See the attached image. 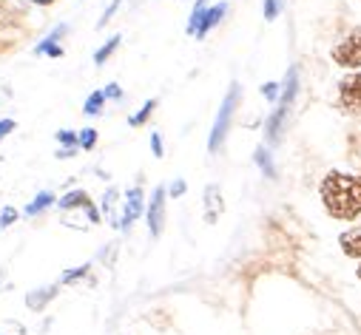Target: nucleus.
Segmentation results:
<instances>
[{
    "instance_id": "obj_1",
    "label": "nucleus",
    "mask_w": 361,
    "mask_h": 335,
    "mask_svg": "<svg viewBox=\"0 0 361 335\" xmlns=\"http://www.w3.org/2000/svg\"><path fill=\"white\" fill-rule=\"evenodd\" d=\"M319 202L333 222L361 219V174L327 171L319 182Z\"/></svg>"
},
{
    "instance_id": "obj_2",
    "label": "nucleus",
    "mask_w": 361,
    "mask_h": 335,
    "mask_svg": "<svg viewBox=\"0 0 361 335\" xmlns=\"http://www.w3.org/2000/svg\"><path fill=\"white\" fill-rule=\"evenodd\" d=\"M239 103H242V86H239V82H231V89H228V94H225L219 111H216L211 137H208V151H211V153H216V151L222 148V142H225V137H228V131H231V122H233V114H236Z\"/></svg>"
},
{
    "instance_id": "obj_3",
    "label": "nucleus",
    "mask_w": 361,
    "mask_h": 335,
    "mask_svg": "<svg viewBox=\"0 0 361 335\" xmlns=\"http://www.w3.org/2000/svg\"><path fill=\"white\" fill-rule=\"evenodd\" d=\"M330 60H333V65H338L344 71H358L361 68V26H353L347 34H341L333 43Z\"/></svg>"
},
{
    "instance_id": "obj_4",
    "label": "nucleus",
    "mask_w": 361,
    "mask_h": 335,
    "mask_svg": "<svg viewBox=\"0 0 361 335\" xmlns=\"http://www.w3.org/2000/svg\"><path fill=\"white\" fill-rule=\"evenodd\" d=\"M336 103L344 114H361V68L347 71L336 82Z\"/></svg>"
},
{
    "instance_id": "obj_5",
    "label": "nucleus",
    "mask_w": 361,
    "mask_h": 335,
    "mask_svg": "<svg viewBox=\"0 0 361 335\" xmlns=\"http://www.w3.org/2000/svg\"><path fill=\"white\" fill-rule=\"evenodd\" d=\"M54 205H57L63 213H68V210H85V216H88V222H92V225H100V219H103L100 208L94 205V199L88 196V191H82V188L63 194V196H60Z\"/></svg>"
},
{
    "instance_id": "obj_6",
    "label": "nucleus",
    "mask_w": 361,
    "mask_h": 335,
    "mask_svg": "<svg viewBox=\"0 0 361 335\" xmlns=\"http://www.w3.org/2000/svg\"><path fill=\"white\" fill-rule=\"evenodd\" d=\"M165 205H168V191L162 185H157L151 199L145 202V222H148V233L154 239H159L165 230Z\"/></svg>"
},
{
    "instance_id": "obj_7",
    "label": "nucleus",
    "mask_w": 361,
    "mask_h": 335,
    "mask_svg": "<svg viewBox=\"0 0 361 335\" xmlns=\"http://www.w3.org/2000/svg\"><path fill=\"white\" fill-rule=\"evenodd\" d=\"M145 213V194L140 185H134L128 194H126V202H123V213H120V230H128L140 216Z\"/></svg>"
},
{
    "instance_id": "obj_8",
    "label": "nucleus",
    "mask_w": 361,
    "mask_h": 335,
    "mask_svg": "<svg viewBox=\"0 0 361 335\" xmlns=\"http://www.w3.org/2000/svg\"><path fill=\"white\" fill-rule=\"evenodd\" d=\"M338 247L341 253L353 262H361V225H353L347 230L338 233Z\"/></svg>"
},
{
    "instance_id": "obj_9",
    "label": "nucleus",
    "mask_w": 361,
    "mask_h": 335,
    "mask_svg": "<svg viewBox=\"0 0 361 335\" xmlns=\"http://www.w3.org/2000/svg\"><path fill=\"white\" fill-rule=\"evenodd\" d=\"M225 12H228V4H225V0H219L216 6H208V9L202 12V18H200V26H197L194 37H197V40H205V37L211 34V29L219 26V20L225 18Z\"/></svg>"
},
{
    "instance_id": "obj_10",
    "label": "nucleus",
    "mask_w": 361,
    "mask_h": 335,
    "mask_svg": "<svg viewBox=\"0 0 361 335\" xmlns=\"http://www.w3.org/2000/svg\"><path fill=\"white\" fill-rule=\"evenodd\" d=\"M60 293V284H49V287H37V290H29L26 293V307L32 312H43Z\"/></svg>"
},
{
    "instance_id": "obj_11",
    "label": "nucleus",
    "mask_w": 361,
    "mask_h": 335,
    "mask_svg": "<svg viewBox=\"0 0 361 335\" xmlns=\"http://www.w3.org/2000/svg\"><path fill=\"white\" fill-rule=\"evenodd\" d=\"M222 208H225V202H222V191H219V185L211 182V185L205 188V222L214 225V222L219 219Z\"/></svg>"
},
{
    "instance_id": "obj_12",
    "label": "nucleus",
    "mask_w": 361,
    "mask_h": 335,
    "mask_svg": "<svg viewBox=\"0 0 361 335\" xmlns=\"http://www.w3.org/2000/svg\"><path fill=\"white\" fill-rule=\"evenodd\" d=\"M54 202H57V196H54L51 191H40V194L26 205V210H23V213H26V216H40V213H43V210H49Z\"/></svg>"
},
{
    "instance_id": "obj_13",
    "label": "nucleus",
    "mask_w": 361,
    "mask_h": 335,
    "mask_svg": "<svg viewBox=\"0 0 361 335\" xmlns=\"http://www.w3.org/2000/svg\"><path fill=\"white\" fill-rule=\"evenodd\" d=\"M253 162H256V168L267 177V179H276V168H274V156H270V151L264 148V145H259L256 148V153H253Z\"/></svg>"
},
{
    "instance_id": "obj_14",
    "label": "nucleus",
    "mask_w": 361,
    "mask_h": 335,
    "mask_svg": "<svg viewBox=\"0 0 361 335\" xmlns=\"http://www.w3.org/2000/svg\"><path fill=\"white\" fill-rule=\"evenodd\" d=\"M117 199H120V191L117 188H109L106 191V196H103V205H100V210L109 216V222L117 227L120 225V213H117Z\"/></svg>"
},
{
    "instance_id": "obj_15",
    "label": "nucleus",
    "mask_w": 361,
    "mask_h": 335,
    "mask_svg": "<svg viewBox=\"0 0 361 335\" xmlns=\"http://www.w3.org/2000/svg\"><path fill=\"white\" fill-rule=\"evenodd\" d=\"M157 106H159V103H157L154 97H151V100H145V103H142V108H140L137 114H131V117H128V125H131V128H142V125L151 120V114L157 111Z\"/></svg>"
},
{
    "instance_id": "obj_16",
    "label": "nucleus",
    "mask_w": 361,
    "mask_h": 335,
    "mask_svg": "<svg viewBox=\"0 0 361 335\" xmlns=\"http://www.w3.org/2000/svg\"><path fill=\"white\" fill-rule=\"evenodd\" d=\"M120 43H123V37H120V34L109 37V40H106V43H103V46L94 51V65H103V63H106V60H109V57H111V54L120 49Z\"/></svg>"
},
{
    "instance_id": "obj_17",
    "label": "nucleus",
    "mask_w": 361,
    "mask_h": 335,
    "mask_svg": "<svg viewBox=\"0 0 361 335\" xmlns=\"http://www.w3.org/2000/svg\"><path fill=\"white\" fill-rule=\"evenodd\" d=\"M103 106H106V94L103 91H92V94H88V100L82 103V111L88 117H97V114H103Z\"/></svg>"
},
{
    "instance_id": "obj_18",
    "label": "nucleus",
    "mask_w": 361,
    "mask_h": 335,
    "mask_svg": "<svg viewBox=\"0 0 361 335\" xmlns=\"http://www.w3.org/2000/svg\"><path fill=\"white\" fill-rule=\"evenodd\" d=\"M97 131L94 128H82V131H77V148H82V151H94V145H97Z\"/></svg>"
},
{
    "instance_id": "obj_19",
    "label": "nucleus",
    "mask_w": 361,
    "mask_h": 335,
    "mask_svg": "<svg viewBox=\"0 0 361 335\" xmlns=\"http://www.w3.org/2000/svg\"><path fill=\"white\" fill-rule=\"evenodd\" d=\"M205 9H208V0H197V4H194L191 18H188V26H185V32H188V34H194V32H197L200 18H202V12H205Z\"/></svg>"
},
{
    "instance_id": "obj_20",
    "label": "nucleus",
    "mask_w": 361,
    "mask_h": 335,
    "mask_svg": "<svg viewBox=\"0 0 361 335\" xmlns=\"http://www.w3.org/2000/svg\"><path fill=\"white\" fill-rule=\"evenodd\" d=\"M88 273H92V265H80V267H74V270H66V273L60 276V284H74V282L85 279Z\"/></svg>"
},
{
    "instance_id": "obj_21",
    "label": "nucleus",
    "mask_w": 361,
    "mask_h": 335,
    "mask_svg": "<svg viewBox=\"0 0 361 335\" xmlns=\"http://www.w3.org/2000/svg\"><path fill=\"white\" fill-rule=\"evenodd\" d=\"M285 4H288V0H264V6H262V12H264V20H276V18L282 15Z\"/></svg>"
},
{
    "instance_id": "obj_22",
    "label": "nucleus",
    "mask_w": 361,
    "mask_h": 335,
    "mask_svg": "<svg viewBox=\"0 0 361 335\" xmlns=\"http://www.w3.org/2000/svg\"><path fill=\"white\" fill-rule=\"evenodd\" d=\"M66 32H68V26H66V23H60V26H57V29H54V32H51L46 40H40V43L35 46V54H37L40 49H46V46H54V43H60V40L66 37Z\"/></svg>"
},
{
    "instance_id": "obj_23",
    "label": "nucleus",
    "mask_w": 361,
    "mask_h": 335,
    "mask_svg": "<svg viewBox=\"0 0 361 335\" xmlns=\"http://www.w3.org/2000/svg\"><path fill=\"white\" fill-rule=\"evenodd\" d=\"M18 219H20V210H18V208H12V205H6L4 210H0V230L12 227Z\"/></svg>"
},
{
    "instance_id": "obj_24",
    "label": "nucleus",
    "mask_w": 361,
    "mask_h": 335,
    "mask_svg": "<svg viewBox=\"0 0 361 335\" xmlns=\"http://www.w3.org/2000/svg\"><path fill=\"white\" fill-rule=\"evenodd\" d=\"M279 91H282V82H264V86H262V97L270 100V103L279 100Z\"/></svg>"
},
{
    "instance_id": "obj_25",
    "label": "nucleus",
    "mask_w": 361,
    "mask_h": 335,
    "mask_svg": "<svg viewBox=\"0 0 361 335\" xmlns=\"http://www.w3.org/2000/svg\"><path fill=\"white\" fill-rule=\"evenodd\" d=\"M57 142L60 148H77V131H68V128L57 131Z\"/></svg>"
},
{
    "instance_id": "obj_26",
    "label": "nucleus",
    "mask_w": 361,
    "mask_h": 335,
    "mask_svg": "<svg viewBox=\"0 0 361 335\" xmlns=\"http://www.w3.org/2000/svg\"><path fill=\"white\" fill-rule=\"evenodd\" d=\"M165 191H168V196H171V199H179V196H185L188 185H185V179H176V182H171Z\"/></svg>"
},
{
    "instance_id": "obj_27",
    "label": "nucleus",
    "mask_w": 361,
    "mask_h": 335,
    "mask_svg": "<svg viewBox=\"0 0 361 335\" xmlns=\"http://www.w3.org/2000/svg\"><path fill=\"white\" fill-rule=\"evenodd\" d=\"M151 153H154L157 159H162V156H165V145H162L159 131H151Z\"/></svg>"
},
{
    "instance_id": "obj_28",
    "label": "nucleus",
    "mask_w": 361,
    "mask_h": 335,
    "mask_svg": "<svg viewBox=\"0 0 361 335\" xmlns=\"http://www.w3.org/2000/svg\"><path fill=\"white\" fill-rule=\"evenodd\" d=\"M120 4H123V0H111V6H109V9H106V12H103V18H100V20H97V29H103V26H106V23H109V20H111V18H114V12H117V9H120Z\"/></svg>"
},
{
    "instance_id": "obj_29",
    "label": "nucleus",
    "mask_w": 361,
    "mask_h": 335,
    "mask_svg": "<svg viewBox=\"0 0 361 335\" xmlns=\"http://www.w3.org/2000/svg\"><path fill=\"white\" fill-rule=\"evenodd\" d=\"M15 128H18V122H15V120H9V117H6V120H0V142H4Z\"/></svg>"
},
{
    "instance_id": "obj_30",
    "label": "nucleus",
    "mask_w": 361,
    "mask_h": 335,
    "mask_svg": "<svg viewBox=\"0 0 361 335\" xmlns=\"http://www.w3.org/2000/svg\"><path fill=\"white\" fill-rule=\"evenodd\" d=\"M103 94H106V100H123V89L117 86V82H109V86L103 89Z\"/></svg>"
},
{
    "instance_id": "obj_31",
    "label": "nucleus",
    "mask_w": 361,
    "mask_h": 335,
    "mask_svg": "<svg viewBox=\"0 0 361 335\" xmlns=\"http://www.w3.org/2000/svg\"><path fill=\"white\" fill-rule=\"evenodd\" d=\"M0 335H26V329H23V324H18V321H9L4 329H0Z\"/></svg>"
},
{
    "instance_id": "obj_32",
    "label": "nucleus",
    "mask_w": 361,
    "mask_h": 335,
    "mask_svg": "<svg viewBox=\"0 0 361 335\" xmlns=\"http://www.w3.org/2000/svg\"><path fill=\"white\" fill-rule=\"evenodd\" d=\"M37 54H49L51 60H57V57H63V54H66V49H63L60 43H54V46H46V49H40Z\"/></svg>"
},
{
    "instance_id": "obj_33",
    "label": "nucleus",
    "mask_w": 361,
    "mask_h": 335,
    "mask_svg": "<svg viewBox=\"0 0 361 335\" xmlns=\"http://www.w3.org/2000/svg\"><path fill=\"white\" fill-rule=\"evenodd\" d=\"M74 153H77V148H60L57 151V159H71Z\"/></svg>"
},
{
    "instance_id": "obj_34",
    "label": "nucleus",
    "mask_w": 361,
    "mask_h": 335,
    "mask_svg": "<svg viewBox=\"0 0 361 335\" xmlns=\"http://www.w3.org/2000/svg\"><path fill=\"white\" fill-rule=\"evenodd\" d=\"M29 4H35V6H54L57 0H29Z\"/></svg>"
},
{
    "instance_id": "obj_35",
    "label": "nucleus",
    "mask_w": 361,
    "mask_h": 335,
    "mask_svg": "<svg viewBox=\"0 0 361 335\" xmlns=\"http://www.w3.org/2000/svg\"><path fill=\"white\" fill-rule=\"evenodd\" d=\"M355 279H358V282H361V262H358V265H355Z\"/></svg>"
}]
</instances>
